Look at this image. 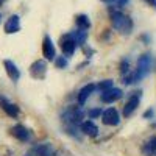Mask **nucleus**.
<instances>
[{"label": "nucleus", "mask_w": 156, "mask_h": 156, "mask_svg": "<svg viewBox=\"0 0 156 156\" xmlns=\"http://www.w3.org/2000/svg\"><path fill=\"white\" fill-rule=\"evenodd\" d=\"M111 23H112V28L122 34H129L134 27L133 19L123 14L122 11H111Z\"/></svg>", "instance_id": "1"}, {"label": "nucleus", "mask_w": 156, "mask_h": 156, "mask_svg": "<svg viewBox=\"0 0 156 156\" xmlns=\"http://www.w3.org/2000/svg\"><path fill=\"white\" fill-rule=\"evenodd\" d=\"M61 119L66 125H81L84 119V111L80 106H67L62 111Z\"/></svg>", "instance_id": "2"}, {"label": "nucleus", "mask_w": 156, "mask_h": 156, "mask_svg": "<svg viewBox=\"0 0 156 156\" xmlns=\"http://www.w3.org/2000/svg\"><path fill=\"white\" fill-rule=\"evenodd\" d=\"M61 50H62V55L66 56V58H70L73 56L75 53V50H76V41H75V37L72 36V33H67V34H64L61 37Z\"/></svg>", "instance_id": "3"}, {"label": "nucleus", "mask_w": 156, "mask_h": 156, "mask_svg": "<svg viewBox=\"0 0 156 156\" xmlns=\"http://www.w3.org/2000/svg\"><path fill=\"white\" fill-rule=\"evenodd\" d=\"M151 69H153V58H151V55H142L137 59V66H136V72L139 73V76L140 78L148 76Z\"/></svg>", "instance_id": "4"}, {"label": "nucleus", "mask_w": 156, "mask_h": 156, "mask_svg": "<svg viewBox=\"0 0 156 156\" xmlns=\"http://www.w3.org/2000/svg\"><path fill=\"white\" fill-rule=\"evenodd\" d=\"M23 156H55V150L51 147V144L42 142V144H37V145L31 147Z\"/></svg>", "instance_id": "5"}, {"label": "nucleus", "mask_w": 156, "mask_h": 156, "mask_svg": "<svg viewBox=\"0 0 156 156\" xmlns=\"http://www.w3.org/2000/svg\"><path fill=\"white\" fill-rule=\"evenodd\" d=\"M30 75L34 78V80H44L45 75H47V62L45 59H37L34 61L31 66H30Z\"/></svg>", "instance_id": "6"}, {"label": "nucleus", "mask_w": 156, "mask_h": 156, "mask_svg": "<svg viewBox=\"0 0 156 156\" xmlns=\"http://www.w3.org/2000/svg\"><path fill=\"white\" fill-rule=\"evenodd\" d=\"M101 122L108 126H115L120 122V115H119L115 108H108L101 112Z\"/></svg>", "instance_id": "7"}, {"label": "nucleus", "mask_w": 156, "mask_h": 156, "mask_svg": "<svg viewBox=\"0 0 156 156\" xmlns=\"http://www.w3.org/2000/svg\"><path fill=\"white\" fill-rule=\"evenodd\" d=\"M42 55L45 58V61H53L56 56V50H55V44L51 41V37L48 34L44 36L42 39Z\"/></svg>", "instance_id": "8"}, {"label": "nucleus", "mask_w": 156, "mask_h": 156, "mask_svg": "<svg viewBox=\"0 0 156 156\" xmlns=\"http://www.w3.org/2000/svg\"><path fill=\"white\" fill-rule=\"evenodd\" d=\"M140 90H137V92H134L131 97H129V100L126 101V105L123 106V117H129L133 115V112L137 109L139 103H140Z\"/></svg>", "instance_id": "9"}, {"label": "nucleus", "mask_w": 156, "mask_h": 156, "mask_svg": "<svg viewBox=\"0 0 156 156\" xmlns=\"http://www.w3.org/2000/svg\"><path fill=\"white\" fill-rule=\"evenodd\" d=\"M0 108H2L9 117H12V119H16V117H19V106L14 105L12 101H9L6 97L0 95Z\"/></svg>", "instance_id": "10"}, {"label": "nucleus", "mask_w": 156, "mask_h": 156, "mask_svg": "<svg viewBox=\"0 0 156 156\" xmlns=\"http://www.w3.org/2000/svg\"><path fill=\"white\" fill-rule=\"evenodd\" d=\"M122 95H123L122 90L112 86V87H109V89H106V90H103L101 95H100V98H101V101H103V103H112V101L120 100V98H122Z\"/></svg>", "instance_id": "11"}, {"label": "nucleus", "mask_w": 156, "mask_h": 156, "mask_svg": "<svg viewBox=\"0 0 156 156\" xmlns=\"http://www.w3.org/2000/svg\"><path fill=\"white\" fill-rule=\"evenodd\" d=\"M11 134L14 136L17 140H20V142H28L30 137H31L30 129L27 126L20 125V123H17V125H14V126L11 128Z\"/></svg>", "instance_id": "12"}, {"label": "nucleus", "mask_w": 156, "mask_h": 156, "mask_svg": "<svg viewBox=\"0 0 156 156\" xmlns=\"http://www.w3.org/2000/svg\"><path fill=\"white\" fill-rule=\"evenodd\" d=\"M20 31V17L17 14H12L5 22V33L6 34H14Z\"/></svg>", "instance_id": "13"}, {"label": "nucleus", "mask_w": 156, "mask_h": 156, "mask_svg": "<svg viewBox=\"0 0 156 156\" xmlns=\"http://www.w3.org/2000/svg\"><path fill=\"white\" fill-rule=\"evenodd\" d=\"M95 89H97V84L95 83H89V84L83 86L80 89V92H78V105H80V106L84 105V103L87 101V98L95 92Z\"/></svg>", "instance_id": "14"}, {"label": "nucleus", "mask_w": 156, "mask_h": 156, "mask_svg": "<svg viewBox=\"0 0 156 156\" xmlns=\"http://www.w3.org/2000/svg\"><path fill=\"white\" fill-rule=\"evenodd\" d=\"M3 67H5L6 75L11 78V81H14V83L19 81V78H20V70H19V67H17L11 59H5V61H3Z\"/></svg>", "instance_id": "15"}, {"label": "nucleus", "mask_w": 156, "mask_h": 156, "mask_svg": "<svg viewBox=\"0 0 156 156\" xmlns=\"http://www.w3.org/2000/svg\"><path fill=\"white\" fill-rule=\"evenodd\" d=\"M80 131L89 137H95L98 134V126L92 122V120H84L80 125Z\"/></svg>", "instance_id": "16"}, {"label": "nucleus", "mask_w": 156, "mask_h": 156, "mask_svg": "<svg viewBox=\"0 0 156 156\" xmlns=\"http://www.w3.org/2000/svg\"><path fill=\"white\" fill-rule=\"evenodd\" d=\"M142 153L145 156H156V136L150 137V140L142 147Z\"/></svg>", "instance_id": "17"}, {"label": "nucleus", "mask_w": 156, "mask_h": 156, "mask_svg": "<svg viewBox=\"0 0 156 156\" xmlns=\"http://www.w3.org/2000/svg\"><path fill=\"white\" fill-rule=\"evenodd\" d=\"M76 27L81 30H89L90 28V20L86 14H78L76 16Z\"/></svg>", "instance_id": "18"}, {"label": "nucleus", "mask_w": 156, "mask_h": 156, "mask_svg": "<svg viewBox=\"0 0 156 156\" xmlns=\"http://www.w3.org/2000/svg\"><path fill=\"white\" fill-rule=\"evenodd\" d=\"M55 61V66L58 67V69H66L67 67V58L66 56H58L56 59H53Z\"/></svg>", "instance_id": "19"}, {"label": "nucleus", "mask_w": 156, "mask_h": 156, "mask_svg": "<svg viewBox=\"0 0 156 156\" xmlns=\"http://www.w3.org/2000/svg\"><path fill=\"white\" fill-rule=\"evenodd\" d=\"M112 80H103L101 83H98L97 84V89H100L101 90V92H103V90H106V89H109V87H112Z\"/></svg>", "instance_id": "20"}, {"label": "nucleus", "mask_w": 156, "mask_h": 156, "mask_svg": "<svg viewBox=\"0 0 156 156\" xmlns=\"http://www.w3.org/2000/svg\"><path fill=\"white\" fill-rule=\"evenodd\" d=\"M101 109L100 108H92L89 112H87V115H89V119H98V117L101 115Z\"/></svg>", "instance_id": "21"}, {"label": "nucleus", "mask_w": 156, "mask_h": 156, "mask_svg": "<svg viewBox=\"0 0 156 156\" xmlns=\"http://www.w3.org/2000/svg\"><path fill=\"white\" fill-rule=\"evenodd\" d=\"M129 70H131V69H129V62H128V59H123V61L120 62V73L125 76Z\"/></svg>", "instance_id": "22"}, {"label": "nucleus", "mask_w": 156, "mask_h": 156, "mask_svg": "<svg viewBox=\"0 0 156 156\" xmlns=\"http://www.w3.org/2000/svg\"><path fill=\"white\" fill-rule=\"evenodd\" d=\"M153 115H154L153 109H148L147 112H144V117H145V119H153Z\"/></svg>", "instance_id": "23"}, {"label": "nucleus", "mask_w": 156, "mask_h": 156, "mask_svg": "<svg viewBox=\"0 0 156 156\" xmlns=\"http://www.w3.org/2000/svg\"><path fill=\"white\" fill-rule=\"evenodd\" d=\"M128 3V0H115V5L119 6V8H122L123 5H126Z\"/></svg>", "instance_id": "24"}, {"label": "nucleus", "mask_w": 156, "mask_h": 156, "mask_svg": "<svg viewBox=\"0 0 156 156\" xmlns=\"http://www.w3.org/2000/svg\"><path fill=\"white\" fill-rule=\"evenodd\" d=\"M145 2H147L151 8H156V0H145Z\"/></svg>", "instance_id": "25"}, {"label": "nucleus", "mask_w": 156, "mask_h": 156, "mask_svg": "<svg viewBox=\"0 0 156 156\" xmlns=\"http://www.w3.org/2000/svg\"><path fill=\"white\" fill-rule=\"evenodd\" d=\"M101 2H105V3H115V0H101Z\"/></svg>", "instance_id": "26"}, {"label": "nucleus", "mask_w": 156, "mask_h": 156, "mask_svg": "<svg viewBox=\"0 0 156 156\" xmlns=\"http://www.w3.org/2000/svg\"><path fill=\"white\" fill-rule=\"evenodd\" d=\"M2 3H3V0H0V5H2Z\"/></svg>", "instance_id": "27"}, {"label": "nucleus", "mask_w": 156, "mask_h": 156, "mask_svg": "<svg viewBox=\"0 0 156 156\" xmlns=\"http://www.w3.org/2000/svg\"><path fill=\"white\" fill-rule=\"evenodd\" d=\"M0 19H2V16H0Z\"/></svg>", "instance_id": "28"}]
</instances>
